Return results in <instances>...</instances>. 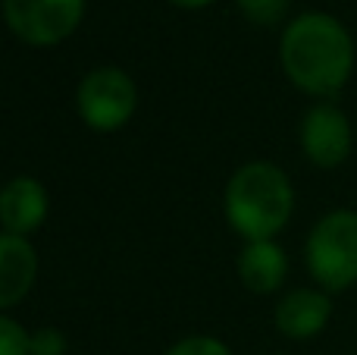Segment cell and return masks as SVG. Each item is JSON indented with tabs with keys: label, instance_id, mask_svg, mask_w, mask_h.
I'll list each match as a JSON object with an SVG mask.
<instances>
[{
	"label": "cell",
	"instance_id": "cell-1",
	"mask_svg": "<svg viewBox=\"0 0 357 355\" xmlns=\"http://www.w3.org/2000/svg\"><path fill=\"white\" fill-rule=\"evenodd\" d=\"M282 69L301 92L329 98L354 69V41L339 19L326 13H304L282 31Z\"/></svg>",
	"mask_w": 357,
	"mask_h": 355
},
{
	"label": "cell",
	"instance_id": "cell-15",
	"mask_svg": "<svg viewBox=\"0 0 357 355\" xmlns=\"http://www.w3.org/2000/svg\"><path fill=\"white\" fill-rule=\"evenodd\" d=\"M176 6H185V10H201V6H210L213 0H173Z\"/></svg>",
	"mask_w": 357,
	"mask_h": 355
},
{
	"label": "cell",
	"instance_id": "cell-10",
	"mask_svg": "<svg viewBox=\"0 0 357 355\" xmlns=\"http://www.w3.org/2000/svg\"><path fill=\"white\" fill-rule=\"evenodd\" d=\"M285 274H289V258H285L282 245L273 239H260V242H248L238 255V277L251 293L266 296L276 293L282 287Z\"/></svg>",
	"mask_w": 357,
	"mask_h": 355
},
{
	"label": "cell",
	"instance_id": "cell-2",
	"mask_svg": "<svg viewBox=\"0 0 357 355\" xmlns=\"http://www.w3.org/2000/svg\"><path fill=\"white\" fill-rule=\"evenodd\" d=\"M295 211V189L289 176L270 161L245 164L226 186V220L248 242L282 233Z\"/></svg>",
	"mask_w": 357,
	"mask_h": 355
},
{
	"label": "cell",
	"instance_id": "cell-12",
	"mask_svg": "<svg viewBox=\"0 0 357 355\" xmlns=\"http://www.w3.org/2000/svg\"><path fill=\"white\" fill-rule=\"evenodd\" d=\"M29 340L31 333L19 321L0 314V355H31Z\"/></svg>",
	"mask_w": 357,
	"mask_h": 355
},
{
	"label": "cell",
	"instance_id": "cell-14",
	"mask_svg": "<svg viewBox=\"0 0 357 355\" xmlns=\"http://www.w3.org/2000/svg\"><path fill=\"white\" fill-rule=\"evenodd\" d=\"M29 349L31 355H63L66 352V337L56 327H41V331L31 333Z\"/></svg>",
	"mask_w": 357,
	"mask_h": 355
},
{
	"label": "cell",
	"instance_id": "cell-13",
	"mask_svg": "<svg viewBox=\"0 0 357 355\" xmlns=\"http://www.w3.org/2000/svg\"><path fill=\"white\" fill-rule=\"evenodd\" d=\"M167 355H232V352L216 337H188V340H178Z\"/></svg>",
	"mask_w": 357,
	"mask_h": 355
},
{
	"label": "cell",
	"instance_id": "cell-11",
	"mask_svg": "<svg viewBox=\"0 0 357 355\" xmlns=\"http://www.w3.org/2000/svg\"><path fill=\"white\" fill-rule=\"evenodd\" d=\"M235 3L254 25H276L289 10V0H235Z\"/></svg>",
	"mask_w": 357,
	"mask_h": 355
},
{
	"label": "cell",
	"instance_id": "cell-6",
	"mask_svg": "<svg viewBox=\"0 0 357 355\" xmlns=\"http://www.w3.org/2000/svg\"><path fill=\"white\" fill-rule=\"evenodd\" d=\"M301 151L310 164L329 170L351 154V123L329 101L314 104L301 119Z\"/></svg>",
	"mask_w": 357,
	"mask_h": 355
},
{
	"label": "cell",
	"instance_id": "cell-7",
	"mask_svg": "<svg viewBox=\"0 0 357 355\" xmlns=\"http://www.w3.org/2000/svg\"><path fill=\"white\" fill-rule=\"evenodd\" d=\"M47 217V189L35 176H13L0 189V226L3 233L25 236L35 233Z\"/></svg>",
	"mask_w": 357,
	"mask_h": 355
},
{
	"label": "cell",
	"instance_id": "cell-9",
	"mask_svg": "<svg viewBox=\"0 0 357 355\" xmlns=\"http://www.w3.org/2000/svg\"><path fill=\"white\" fill-rule=\"evenodd\" d=\"M333 302L320 289H295L276 305V327L289 340H310L329 324Z\"/></svg>",
	"mask_w": 357,
	"mask_h": 355
},
{
	"label": "cell",
	"instance_id": "cell-3",
	"mask_svg": "<svg viewBox=\"0 0 357 355\" xmlns=\"http://www.w3.org/2000/svg\"><path fill=\"white\" fill-rule=\"evenodd\" d=\"M307 270L323 289L342 293L357 283V211H333L307 236Z\"/></svg>",
	"mask_w": 357,
	"mask_h": 355
},
{
	"label": "cell",
	"instance_id": "cell-5",
	"mask_svg": "<svg viewBox=\"0 0 357 355\" xmlns=\"http://www.w3.org/2000/svg\"><path fill=\"white\" fill-rule=\"evenodd\" d=\"M85 0H3V19L25 44L47 48L69 38L82 22Z\"/></svg>",
	"mask_w": 357,
	"mask_h": 355
},
{
	"label": "cell",
	"instance_id": "cell-8",
	"mask_svg": "<svg viewBox=\"0 0 357 355\" xmlns=\"http://www.w3.org/2000/svg\"><path fill=\"white\" fill-rule=\"evenodd\" d=\"M38 277V255L25 236L0 233V312L29 296Z\"/></svg>",
	"mask_w": 357,
	"mask_h": 355
},
{
	"label": "cell",
	"instance_id": "cell-4",
	"mask_svg": "<svg viewBox=\"0 0 357 355\" xmlns=\"http://www.w3.org/2000/svg\"><path fill=\"white\" fill-rule=\"evenodd\" d=\"M79 113L94 132H116L138 107V88L119 66H98L79 82Z\"/></svg>",
	"mask_w": 357,
	"mask_h": 355
}]
</instances>
